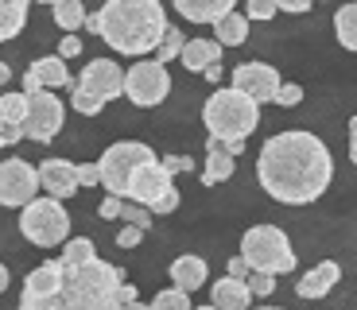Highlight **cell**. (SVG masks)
I'll use <instances>...</instances> for the list:
<instances>
[{"mask_svg": "<svg viewBox=\"0 0 357 310\" xmlns=\"http://www.w3.org/2000/svg\"><path fill=\"white\" fill-rule=\"evenodd\" d=\"M257 178L268 198L284 206H307L326 194L334 178V160L319 136L276 132L268 136L257 155Z\"/></svg>", "mask_w": 357, "mask_h": 310, "instance_id": "cell-1", "label": "cell"}, {"mask_svg": "<svg viewBox=\"0 0 357 310\" xmlns=\"http://www.w3.org/2000/svg\"><path fill=\"white\" fill-rule=\"evenodd\" d=\"M167 12L160 0H105L101 4V39L116 54L144 59L167 36Z\"/></svg>", "mask_w": 357, "mask_h": 310, "instance_id": "cell-2", "label": "cell"}, {"mask_svg": "<svg viewBox=\"0 0 357 310\" xmlns=\"http://www.w3.org/2000/svg\"><path fill=\"white\" fill-rule=\"evenodd\" d=\"M121 279H125V272L98 256L86 260V264H63L66 310H113V295Z\"/></svg>", "mask_w": 357, "mask_h": 310, "instance_id": "cell-3", "label": "cell"}, {"mask_svg": "<svg viewBox=\"0 0 357 310\" xmlns=\"http://www.w3.org/2000/svg\"><path fill=\"white\" fill-rule=\"evenodd\" d=\"M202 124L206 132L218 136V140H249V132L260 124V101L249 98L245 89L229 86L210 93V101L202 105Z\"/></svg>", "mask_w": 357, "mask_h": 310, "instance_id": "cell-4", "label": "cell"}, {"mask_svg": "<svg viewBox=\"0 0 357 310\" xmlns=\"http://www.w3.org/2000/svg\"><path fill=\"white\" fill-rule=\"evenodd\" d=\"M113 98H125V70L113 59L86 62L82 78L70 86V109L82 116H98Z\"/></svg>", "mask_w": 357, "mask_h": 310, "instance_id": "cell-5", "label": "cell"}, {"mask_svg": "<svg viewBox=\"0 0 357 310\" xmlns=\"http://www.w3.org/2000/svg\"><path fill=\"white\" fill-rule=\"evenodd\" d=\"M20 233L39 248H59L70 237V217L63 210V198H54V194L31 198L20 210Z\"/></svg>", "mask_w": 357, "mask_h": 310, "instance_id": "cell-6", "label": "cell"}, {"mask_svg": "<svg viewBox=\"0 0 357 310\" xmlns=\"http://www.w3.org/2000/svg\"><path fill=\"white\" fill-rule=\"evenodd\" d=\"M241 256L249 260V268H260V272H276V275L295 272L291 240L276 225H252L241 237Z\"/></svg>", "mask_w": 357, "mask_h": 310, "instance_id": "cell-7", "label": "cell"}, {"mask_svg": "<svg viewBox=\"0 0 357 310\" xmlns=\"http://www.w3.org/2000/svg\"><path fill=\"white\" fill-rule=\"evenodd\" d=\"M155 160V151L148 144H132V140H121L101 155V186L109 194H121L128 198V183H132V171L140 163Z\"/></svg>", "mask_w": 357, "mask_h": 310, "instance_id": "cell-8", "label": "cell"}, {"mask_svg": "<svg viewBox=\"0 0 357 310\" xmlns=\"http://www.w3.org/2000/svg\"><path fill=\"white\" fill-rule=\"evenodd\" d=\"M171 93V74H167V62L160 59H144L132 62V70L125 74V98L140 109H152L163 105V98Z\"/></svg>", "mask_w": 357, "mask_h": 310, "instance_id": "cell-9", "label": "cell"}, {"mask_svg": "<svg viewBox=\"0 0 357 310\" xmlns=\"http://www.w3.org/2000/svg\"><path fill=\"white\" fill-rule=\"evenodd\" d=\"M24 310H66L63 302V260H47L24 279V295H20Z\"/></svg>", "mask_w": 357, "mask_h": 310, "instance_id": "cell-10", "label": "cell"}, {"mask_svg": "<svg viewBox=\"0 0 357 310\" xmlns=\"http://www.w3.org/2000/svg\"><path fill=\"white\" fill-rule=\"evenodd\" d=\"M31 98V109H27V121H24V140H36V144H51L54 136H59V128H63V101L54 98V93H47L43 89H36V93H27Z\"/></svg>", "mask_w": 357, "mask_h": 310, "instance_id": "cell-11", "label": "cell"}, {"mask_svg": "<svg viewBox=\"0 0 357 310\" xmlns=\"http://www.w3.org/2000/svg\"><path fill=\"white\" fill-rule=\"evenodd\" d=\"M39 190V171L24 160L0 163V206L4 210H24Z\"/></svg>", "mask_w": 357, "mask_h": 310, "instance_id": "cell-12", "label": "cell"}, {"mask_svg": "<svg viewBox=\"0 0 357 310\" xmlns=\"http://www.w3.org/2000/svg\"><path fill=\"white\" fill-rule=\"evenodd\" d=\"M167 190H175V175L163 167V160H148L132 171V183H128V198H132V202H144L152 210Z\"/></svg>", "mask_w": 357, "mask_h": 310, "instance_id": "cell-13", "label": "cell"}, {"mask_svg": "<svg viewBox=\"0 0 357 310\" xmlns=\"http://www.w3.org/2000/svg\"><path fill=\"white\" fill-rule=\"evenodd\" d=\"M233 86L245 89L249 98H257L260 105H264V101H276L284 82H280L276 66H268V62H241V66L233 70Z\"/></svg>", "mask_w": 357, "mask_h": 310, "instance_id": "cell-14", "label": "cell"}, {"mask_svg": "<svg viewBox=\"0 0 357 310\" xmlns=\"http://www.w3.org/2000/svg\"><path fill=\"white\" fill-rule=\"evenodd\" d=\"M39 186L54 198H74L82 190L78 167L70 160H43L39 163Z\"/></svg>", "mask_w": 357, "mask_h": 310, "instance_id": "cell-15", "label": "cell"}, {"mask_svg": "<svg viewBox=\"0 0 357 310\" xmlns=\"http://www.w3.org/2000/svg\"><path fill=\"white\" fill-rule=\"evenodd\" d=\"M233 167H237V160H233V151L225 148L218 136H210L206 140V171H202V186H218L225 183V178H233Z\"/></svg>", "mask_w": 357, "mask_h": 310, "instance_id": "cell-16", "label": "cell"}, {"mask_svg": "<svg viewBox=\"0 0 357 310\" xmlns=\"http://www.w3.org/2000/svg\"><path fill=\"white\" fill-rule=\"evenodd\" d=\"M342 279V268L334 264V260H322L319 268H311V272L295 284V295L299 299H322V295H331V287Z\"/></svg>", "mask_w": 357, "mask_h": 310, "instance_id": "cell-17", "label": "cell"}, {"mask_svg": "<svg viewBox=\"0 0 357 310\" xmlns=\"http://www.w3.org/2000/svg\"><path fill=\"white\" fill-rule=\"evenodd\" d=\"M237 0H175V12L190 24H214L225 12H233Z\"/></svg>", "mask_w": 357, "mask_h": 310, "instance_id": "cell-18", "label": "cell"}, {"mask_svg": "<svg viewBox=\"0 0 357 310\" xmlns=\"http://www.w3.org/2000/svg\"><path fill=\"white\" fill-rule=\"evenodd\" d=\"M206 279H210V268H206L202 256H178L175 264H171V284L190 291V295H195Z\"/></svg>", "mask_w": 357, "mask_h": 310, "instance_id": "cell-19", "label": "cell"}, {"mask_svg": "<svg viewBox=\"0 0 357 310\" xmlns=\"http://www.w3.org/2000/svg\"><path fill=\"white\" fill-rule=\"evenodd\" d=\"M252 302V291L245 279H237V275L225 272V279H218L214 284V307L218 310H245Z\"/></svg>", "mask_w": 357, "mask_h": 310, "instance_id": "cell-20", "label": "cell"}, {"mask_svg": "<svg viewBox=\"0 0 357 310\" xmlns=\"http://www.w3.org/2000/svg\"><path fill=\"white\" fill-rule=\"evenodd\" d=\"M178 62H183L187 70H198V74H202L206 66L222 62V43H218V39H187V47H183Z\"/></svg>", "mask_w": 357, "mask_h": 310, "instance_id": "cell-21", "label": "cell"}, {"mask_svg": "<svg viewBox=\"0 0 357 310\" xmlns=\"http://www.w3.org/2000/svg\"><path fill=\"white\" fill-rule=\"evenodd\" d=\"M31 74L43 82L47 89H63V86H74L70 82V70H66V59L63 54H43V59L31 62Z\"/></svg>", "mask_w": 357, "mask_h": 310, "instance_id": "cell-22", "label": "cell"}, {"mask_svg": "<svg viewBox=\"0 0 357 310\" xmlns=\"http://www.w3.org/2000/svg\"><path fill=\"white\" fill-rule=\"evenodd\" d=\"M27 4L31 0H0V43H8V39H16L24 31Z\"/></svg>", "mask_w": 357, "mask_h": 310, "instance_id": "cell-23", "label": "cell"}, {"mask_svg": "<svg viewBox=\"0 0 357 310\" xmlns=\"http://www.w3.org/2000/svg\"><path fill=\"white\" fill-rule=\"evenodd\" d=\"M214 36L222 47H241L249 39V16H237V12H225L222 20H214Z\"/></svg>", "mask_w": 357, "mask_h": 310, "instance_id": "cell-24", "label": "cell"}, {"mask_svg": "<svg viewBox=\"0 0 357 310\" xmlns=\"http://www.w3.org/2000/svg\"><path fill=\"white\" fill-rule=\"evenodd\" d=\"M334 31H338V43L346 51H357V0L342 4L338 16H334Z\"/></svg>", "mask_w": 357, "mask_h": 310, "instance_id": "cell-25", "label": "cell"}, {"mask_svg": "<svg viewBox=\"0 0 357 310\" xmlns=\"http://www.w3.org/2000/svg\"><path fill=\"white\" fill-rule=\"evenodd\" d=\"M86 4H82V0H59V4H54V24L63 27V31H78L82 24H86Z\"/></svg>", "mask_w": 357, "mask_h": 310, "instance_id": "cell-26", "label": "cell"}, {"mask_svg": "<svg viewBox=\"0 0 357 310\" xmlns=\"http://www.w3.org/2000/svg\"><path fill=\"white\" fill-rule=\"evenodd\" d=\"M27 109H31L27 89H20V93H0V116H4L8 124H24L27 121Z\"/></svg>", "mask_w": 357, "mask_h": 310, "instance_id": "cell-27", "label": "cell"}, {"mask_svg": "<svg viewBox=\"0 0 357 310\" xmlns=\"http://www.w3.org/2000/svg\"><path fill=\"white\" fill-rule=\"evenodd\" d=\"M63 264H86V260H93V240L89 237H70L63 240Z\"/></svg>", "mask_w": 357, "mask_h": 310, "instance_id": "cell-28", "label": "cell"}, {"mask_svg": "<svg viewBox=\"0 0 357 310\" xmlns=\"http://www.w3.org/2000/svg\"><path fill=\"white\" fill-rule=\"evenodd\" d=\"M152 310H190V291H183V287L171 284L167 291H160L152 299Z\"/></svg>", "mask_w": 357, "mask_h": 310, "instance_id": "cell-29", "label": "cell"}, {"mask_svg": "<svg viewBox=\"0 0 357 310\" xmlns=\"http://www.w3.org/2000/svg\"><path fill=\"white\" fill-rule=\"evenodd\" d=\"M183 47H187V36H183V31H175V27H167L163 43L155 47V59H160V62H175L178 54H183Z\"/></svg>", "mask_w": 357, "mask_h": 310, "instance_id": "cell-30", "label": "cell"}, {"mask_svg": "<svg viewBox=\"0 0 357 310\" xmlns=\"http://www.w3.org/2000/svg\"><path fill=\"white\" fill-rule=\"evenodd\" d=\"M245 284H249L252 299H264V295L276 291V272H260V268H252V272L245 275Z\"/></svg>", "mask_w": 357, "mask_h": 310, "instance_id": "cell-31", "label": "cell"}, {"mask_svg": "<svg viewBox=\"0 0 357 310\" xmlns=\"http://www.w3.org/2000/svg\"><path fill=\"white\" fill-rule=\"evenodd\" d=\"M121 217H125V222H132V225H140V229L148 233V229H152V217H155V213L148 210L144 202H132V198H125V210H121Z\"/></svg>", "mask_w": 357, "mask_h": 310, "instance_id": "cell-32", "label": "cell"}, {"mask_svg": "<svg viewBox=\"0 0 357 310\" xmlns=\"http://www.w3.org/2000/svg\"><path fill=\"white\" fill-rule=\"evenodd\" d=\"M276 12H280L276 0H249V4H245V16H249V20H260V24H264V20H272Z\"/></svg>", "mask_w": 357, "mask_h": 310, "instance_id": "cell-33", "label": "cell"}, {"mask_svg": "<svg viewBox=\"0 0 357 310\" xmlns=\"http://www.w3.org/2000/svg\"><path fill=\"white\" fill-rule=\"evenodd\" d=\"M299 101H303V89L295 86V82H287V86H280V93H276V105L291 109V105H299Z\"/></svg>", "mask_w": 357, "mask_h": 310, "instance_id": "cell-34", "label": "cell"}, {"mask_svg": "<svg viewBox=\"0 0 357 310\" xmlns=\"http://www.w3.org/2000/svg\"><path fill=\"white\" fill-rule=\"evenodd\" d=\"M121 210H125V198H121V194H109L105 202H101L98 217H101V222H113V217H121Z\"/></svg>", "mask_w": 357, "mask_h": 310, "instance_id": "cell-35", "label": "cell"}, {"mask_svg": "<svg viewBox=\"0 0 357 310\" xmlns=\"http://www.w3.org/2000/svg\"><path fill=\"white\" fill-rule=\"evenodd\" d=\"M140 237H144V229H140V225L128 222L125 229L116 233V248H136V245H140Z\"/></svg>", "mask_w": 357, "mask_h": 310, "instance_id": "cell-36", "label": "cell"}, {"mask_svg": "<svg viewBox=\"0 0 357 310\" xmlns=\"http://www.w3.org/2000/svg\"><path fill=\"white\" fill-rule=\"evenodd\" d=\"M82 186H101V163H78Z\"/></svg>", "mask_w": 357, "mask_h": 310, "instance_id": "cell-37", "label": "cell"}, {"mask_svg": "<svg viewBox=\"0 0 357 310\" xmlns=\"http://www.w3.org/2000/svg\"><path fill=\"white\" fill-rule=\"evenodd\" d=\"M175 210H178V190H167V194H163L160 202L152 206L155 217H163V213H175Z\"/></svg>", "mask_w": 357, "mask_h": 310, "instance_id": "cell-38", "label": "cell"}, {"mask_svg": "<svg viewBox=\"0 0 357 310\" xmlns=\"http://www.w3.org/2000/svg\"><path fill=\"white\" fill-rule=\"evenodd\" d=\"M116 307H136V287H128L125 279H121V287H116V295H113V310Z\"/></svg>", "mask_w": 357, "mask_h": 310, "instance_id": "cell-39", "label": "cell"}, {"mask_svg": "<svg viewBox=\"0 0 357 310\" xmlns=\"http://www.w3.org/2000/svg\"><path fill=\"white\" fill-rule=\"evenodd\" d=\"M163 167L171 175H178V171H195V160H187V155H163Z\"/></svg>", "mask_w": 357, "mask_h": 310, "instance_id": "cell-40", "label": "cell"}, {"mask_svg": "<svg viewBox=\"0 0 357 310\" xmlns=\"http://www.w3.org/2000/svg\"><path fill=\"white\" fill-rule=\"evenodd\" d=\"M59 54H63V59H74V54H82V39H78V36H66L63 43H59Z\"/></svg>", "mask_w": 357, "mask_h": 310, "instance_id": "cell-41", "label": "cell"}, {"mask_svg": "<svg viewBox=\"0 0 357 310\" xmlns=\"http://www.w3.org/2000/svg\"><path fill=\"white\" fill-rule=\"evenodd\" d=\"M225 272H229V275H237V279H245V275H249L252 268H249V260H245V256H233V260H229V268H225Z\"/></svg>", "mask_w": 357, "mask_h": 310, "instance_id": "cell-42", "label": "cell"}, {"mask_svg": "<svg viewBox=\"0 0 357 310\" xmlns=\"http://www.w3.org/2000/svg\"><path fill=\"white\" fill-rule=\"evenodd\" d=\"M280 4V12H295V16H299V12H307L314 4V0H276Z\"/></svg>", "mask_w": 357, "mask_h": 310, "instance_id": "cell-43", "label": "cell"}, {"mask_svg": "<svg viewBox=\"0 0 357 310\" xmlns=\"http://www.w3.org/2000/svg\"><path fill=\"white\" fill-rule=\"evenodd\" d=\"M349 160L357 167V116H349Z\"/></svg>", "mask_w": 357, "mask_h": 310, "instance_id": "cell-44", "label": "cell"}, {"mask_svg": "<svg viewBox=\"0 0 357 310\" xmlns=\"http://www.w3.org/2000/svg\"><path fill=\"white\" fill-rule=\"evenodd\" d=\"M86 31H93V36H101V12H93V16H86Z\"/></svg>", "mask_w": 357, "mask_h": 310, "instance_id": "cell-45", "label": "cell"}, {"mask_svg": "<svg viewBox=\"0 0 357 310\" xmlns=\"http://www.w3.org/2000/svg\"><path fill=\"white\" fill-rule=\"evenodd\" d=\"M206 82H222V66H218V62H214V66H206Z\"/></svg>", "mask_w": 357, "mask_h": 310, "instance_id": "cell-46", "label": "cell"}, {"mask_svg": "<svg viewBox=\"0 0 357 310\" xmlns=\"http://www.w3.org/2000/svg\"><path fill=\"white\" fill-rule=\"evenodd\" d=\"M8 82H12V66L8 62H0V86H8Z\"/></svg>", "mask_w": 357, "mask_h": 310, "instance_id": "cell-47", "label": "cell"}, {"mask_svg": "<svg viewBox=\"0 0 357 310\" xmlns=\"http://www.w3.org/2000/svg\"><path fill=\"white\" fill-rule=\"evenodd\" d=\"M0 291H8V268L0 264Z\"/></svg>", "mask_w": 357, "mask_h": 310, "instance_id": "cell-48", "label": "cell"}, {"mask_svg": "<svg viewBox=\"0 0 357 310\" xmlns=\"http://www.w3.org/2000/svg\"><path fill=\"white\" fill-rule=\"evenodd\" d=\"M36 4H51V8H54V4H59V0H36Z\"/></svg>", "mask_w": 357, "mask_h": 310, "instance_id": "cell-49", "label": "cell"}]
</instances>
